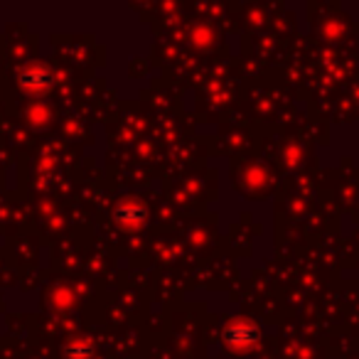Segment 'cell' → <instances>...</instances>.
I'll use <instances>...</instances> for the list:
<instances>
[{"mask_svg": "<svg viewBox=\"0 0 359 359\" xmlns=\"http://www.w3.org/2000/svg\"><path fill=\"white\" fill-rule=\"evenodd\" d=\"M226 339H229V342H254L256 339V332L254 330H249V327H236V330H229V332H226Z\"/></svg>", "mask_w": 359, "mask_h": 359, "instance_id": "6da1fadb", "label": "cell"}]
</instances>
